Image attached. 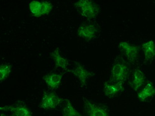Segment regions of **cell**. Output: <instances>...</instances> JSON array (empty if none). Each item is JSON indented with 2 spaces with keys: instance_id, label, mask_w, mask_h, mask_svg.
I'll return each instance as SVG.
<instances>
[{
  "instance_id": "1",
  "label": "cell",
  "mask_w": 155,
  "mask_h": 116,
  "mask_svg": "<svg viewBox=\"0 0 155 116\" xmlns=\"http://www.w3.org/2000/svg\"><path fill=\"white\" fill-rule=\"evenodd\" d=\"M74 6L82 17L89 20L95 18L98 14L99 6L92 0H78Z\"/></svg>"
},
{
  "instance_id": "2",
  "label": "cell",
  "mask_w": 155,
  "mask_h": 116,
  "mask_svg": "<svg viewBox=\"0 0 155 116\" xmlns=\"http://www.w3.org/2000/svg\"><path fill=\"white\" fill-rule=\"evenodd\" d=\"M129 70L126 64L123 60H117L114 63L112 69V82H124L129 74Z\"/></svg>"
},
{
  "instance_id": "3",
  "label": "cell",
  "mask_w": 155,
  "mask_h": 116,
  "mask_svg": "<svg viewBox=\"0 0 155 116\" xmlns=\"http://www.w3.org/2000/svg\"><path fill=\"white\" fill-rule=\"evenodd\" d=\"M119 47L130 63H134L136 60L139 50L138 46H134L127 42H122L119 43Z\"/></svg>"
},
{
  "instance_id": "4",
  "label": "cell",
  "mask_w": 155,
  "mask_h": 116,
  "mask_svg": "<svg viewBox=\"0 0 155 116\" xmlns=\"http://www.w3.org/2000/svg\"><path fill=\"white\" fill-rule=\"evenodd\" d=\"M84 103L85 114L91 116H105L108 115V113L104 107L97 105L90 102L88 100L83 98Z\"/></svg>"
},
{
  "instance_id": "5",
  "label": "cell",
  "mask_w": 155,
  "mask_h": 116,
  "mask_svg": "<svg viewBox=\"0 0 155 116\" xmlns=\"http://www.w3.org/2000/svg\"><path fill=\"white\" fill-rule=\"evenodd\" d=\"M61 99L56 93H45L44 95L41 107L44 109H54L61 103Z\"/></svg>"
},
{
  "instance_id": "6",
  "label": "cell",
  "mask_w": 155,
  "mask_h": 116,
  "mask_svg": "<svg viewBox=\"0 0 155 116\" xmlns=\"http://www.w3.org/2000/svg\"><path fill=\"white\" fill-rule=\"evenodd\" d=\"M97 32V28L94 25L83 24L78 30V35L83 39L90 41L96 36Z\"/></svg>"
},
{
  "instance_id": "7",
  "label": "cell",
  "mask_w": 155,
  "mask_h": 116,
  "mask_svg": "<svg viewBox=\"0 0 155 116\" xmlns=\"http://www.w3.org/2000/svg\"><path fill=\"white\" fill-rule=\"evenodd\" d=\"M76 67L71 70L70 72L74 75L80 80L84 87H87V80L90 77H92L94 74L89 72L82 65L79 63H76Z\"/></svg>"
},
{
  "instance_id": "8",
  "label": "cell",
  "mask_w": 155,
  "mask_h": 116,
  "mask_svg": "<svg viewBox=\"0 0 155 116\" xmlns=\"http://www.w3.org/2000/svg\"><path fill=\"white\" fill-rule=\"evenodd\" d=\"M123 90V82H107L104 86V92L106 96L113 97L117 95Z\"/></svg>"
},
{
  "instance_id": "9",
  "label": "cell",
  "mask_w": 155,
  "mask_h": 116,
  "mask_svg": "<svg viewBox=\"0 0 155 116\" xmlns=\"http://www.w3.org/2000/svg\"><path fill=\"white\" fill-rule=\"evenodd\" d=\"M63 78L62 74H49L44 77V80L49 89L54 90L58 87Z\"/></svg>"
},
{
  "instance_id": "10",
  "label": "cell",
  "mask_w": 155,
  "mask_h": 116,
  "mask_svg": "<svg viewBox=\"0 0 155 116\" xmlns=\"http://www.w3.org/2000/svg\"><path fill=\"white\" fill-rule=\"evenodd\" d=\"M133 80L130 83L132 87L135 91L141 87L145 82V76L143 72L139 69H136L133 74Z\"/></svg>"
},
{
  "instance_id": "11",
  "label": "cell",
  "mask_w": 155,
  "mask_h": 116,
  "mask_svg": "<svg viewBox=\"0 0 155 116\" xmlns=\"http://www.w3.org/2000/svg\"><path fill=\"white\" fill-rule=\"evenodd\" d=\"M146 61H152L154 57V44L153 40L144 43L142 46Z\"/></svg>"
},
{
  "instance_id": "12",
  "label": "cell",
  "mask_w": 155,
  "mask_h": 116,
  "mask_svg": "<svg viewBox=\"0 0 155 116\" xmlns=\"http://www.w3.org/2000/svg\"><path fill=\"white\" fill-rule=\"evenodd\" d=\"M154 95V87L151 82H148L143 90L138 94L139 99L142 101L152 97Z\"/></svg>"
},
{
  "instance_id": "13",
  "label": "cell",
  "mask_w": 155,
  "mask_h": 116,
  "mask_svg": "<svg viewBox=\"0 0 155 116\" xmlns=\"http://www.w3.org/2000/svg\"><path fill=\"white\" fill-rule=\"evenodd\" d=\"M9 110H10V112L13 115L30 116L32 114L25 105H11L9 106Z\"/></svg>"
},
{
  "instance_id": "14",
  "label": "cell",
  "mask_w": 155,
  "mask_h": 116,
  "mask_svg": "<svg viewBox=\"0 0 155 116\" xmlns=\"http://www.w3.org/2000/svg\"><path fill=\"white\" fill-rule=\"evenodd\" d=\"M51 57L55 61L56 65L58 67H60L63 70H67L68 65V60L62 57L60 55L59 49H56L54 52L51 53Z\"/></svg>"
},
{
  "instance_id": "15",
  "label": "cell",
  "mask_w": 155,
  "mask_h": 116,
  "mask_svg": "<svg viewBox=\"0 0 155 116\" xmlns=\"http://www.w3.org/2000/svg\"><path fill=\"white\" fill-rule=\"evenodd\" d=\"M63 115H81V114L78 112L71 105V102H69V100L66 99L65 100V104L63 108Z\"/></svg>"
},
{
  "instance_id": "16",
  "label": "cell",
  "mask_w": 155,
  "mask_h": 116,
  "mask_svg": "<svg viewBox=\"0 0 155 116\" xmlns=\"http://www.w3.org/2000/svg\"><path fill=\"white\" fill-rule=\"evenodd\" d=\"M52 9V5L48 2H45L43 1L41 2V10L38 14V17L41 16H44V15L48 14L51 11Z\"/></svg>"
},
{
  "instance_id": "17",
  "label": "cell",
  "mask_w": 155,
  "mask_h": 116,
  "mask_svg": "<svg viewBox=\"0 0 155 116\" xmlns=\"http://www.w3.org/2000/svg\"><path fill=\"white\" fill-rule=\"evenodd\" d=\"M41 7V2L38 1H32L29 5L30 10L32 14L35 17H38Z\"/></svg>"
},
{
  "instance_id": "18",
  "label": "cell",
  "mask_w": 155,
  "mask_h": 116,
  "mask_svg": "<svg viewBox=\"0 0 155 116\" xmlns=\"http://www.w3.org/2000/svg\"><path fill=\"white\" fill-rule=\"evenodd\" d=\"M11 72V65H2L0 66V81L5 80Z\"/></svg>"
},
{
  "instance_id": "19",
  "label": "cell",
  "mask_w": 155,
  "mask_h": 116,
  "mask_svg": "<svg viewBox=\"0 0 155 116\" xmlns=\"http://www.w3.org/2000/svg\"><path fill=\"white\" fill-rule=\"evenodd\" d=\"M9 110V106L8 107H0V111H8Z\"/></svg>"
}]
</instances>
